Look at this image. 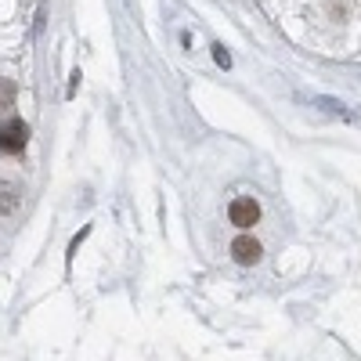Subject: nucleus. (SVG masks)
Returning <instances> with one entry per match:
<instances>
[{"label": "nucleus", "instance_id": "1", "mask_svg": "<svg viewBox=\"0 0 361 361\" xmlns=\"http://www.w3.org/2000/svg\"><path fill=\"white\" fill-rule=\"evenodd\" d=\"M25 141H29V127L22 123L18 116H11V119H4V123H0V152L18 156L22 148H25Z\"/></svg>", "mask_w": 361, "mask_h": 361}, {"label": "nucleus", "instance_id": "2", "mask_svg": "<svg viewBox=\"0 0 361 361\" xmlns=\"http://www.w3.org/2000/svg\"><path fill=\"white\" fill-rule=\"evenodd\" d=\"M228 217H231L235 228H253V224L260 221V202H257L253 195H238V199H231V206H228Z\"/></svg>", "mask_w": 361, "mask_h": 361}, {"label": "nucleus", "instance_id": "3", "mask_svg": "<svg viewBox=\"0 0 361 361\" xmlns=\"http://www.w3.org/2000/svg\"><path fill=\"white\" fill-rule=\"evenodd\" d=\"M231 257H235L238 264H260L264 250H260L257 238H250V235H238L235 243H231Z\"/></svg>", "mask_w": 361, "mask_h": 361}, {"label": "nucleus", "instance_id": "4", "mask_svg": "<svg viewBox=\"0 0 361 361\" xmlns=\"http://www.w3.org/2000/svg\"><path fill=\"white\" fill-rule=\"evenodd\" d=\"M18 202H22V188L15 185V180H0V217L15 214Z\"/></svg>", "mask_w": 361, "mask_h": 361}, {"label": "nucleus", "instance_id": "5", "mask_svg": "<svg viewBox=\"0 0 361 361\" xmlns=\"http://www.w3.org/2000/svg\"><path fill=\"white\" fill-rule=\"evenodd\" d=\"M15 94H18L15 80H0V112H8L15 105Z\"/></svg>", "mask_w": 361, "mask_h": 361}, {"label": "nucleus", "instance_id": "6", "mask_svg": "<svg viewBox=\"0 0 361 361\" xmlns=\"http://www.w3.org/2000/svg\"><path fill=\"white\" fill-rule=\"evenodd\" d=\"M214 58H217V66H224V69H228V66H231V54H228V51H224V47H221V44H217V47H214Z\"/></svg>", "mask_w": 361, "mask_h": 361}]
</instances>
